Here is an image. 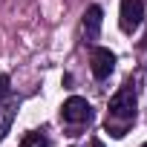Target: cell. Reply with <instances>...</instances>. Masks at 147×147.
I'll return each mask as SVG.
<instances>
[{
    "label": "cell",
    "mask_w": 147,
    "mask_h": 147,
    "mask_svg": "<svg viewBox=\"0 0 147 147\" xmlns=\"http://www.w3.org/2000/svg\"><path fill=\"white\" fill-rule=\"evenodd\" d=\"M15 115H18V101H9V104H0V141L6 138V133H9V127H12Z\"/></svg>",
    "instance_id": "cell-6"
},
{
    "label": "cell",
    "mask_w": 147,
    "mask_h": 147,
    "mask_svg": "<svg viewBox=\"0 0 147 147\" xmlns=\"http://www.w3.org/2000/svg\"><path fill=\"white\" fill-rule=\"evenodd\" d=\"M101 23H104V9H101V6H90V9L84 12V20H81V32H84V40H87V43L98 40Z\"/></svg>",
    "instance_id": "cell-5"
},
{
    "label": "cell",
    "mask_w": 147,
    "mask_h": 147,
    "mask_svg": "<svg viewBox=\"0 0 147 147\" xmlns=\"http://www.w3.org/2000/svg\"><path fill=\"white\" fill-rule=\"evenodd\" d=\"M141 147H147V141H144V144H141Z\"/></svg>",
    "instance_id": "cell-9"
},
{
    "label": "cell",
    "mask_w": 147,
    "mask_h": 147,
    "mask_svg": "<svg viewBox=\"0 0 147 147\" xmlns=\"http://www.w3.org/2000/svg\"><path fill=\"white\" fill-rule=\"evenodd\" d=\"M20 147H52V141H49L43 133L32 130V133H26V136L20 138Z\"/></svg>",
    "instance_id": "cell-7"
},
{
    "label": "cell",
    "mask_w": 147,
    "mask_h": 147,
    "mask_svg": "<svg viewBox=\"0 0 147 147\" xmlns=\"http://www.w3.org/2000/svg\"><path fill=\"white\" fill-rule=\"evenodd\" d=\"M12 81H9V75H0V98H6L9 92H12V87H9Z\"/></svg>",
    "instance_id": "cell-8"
},
{
    "label": "cell",
    "mask_w": 147,
    "mask_h": 147,
    "mask_svg": "<svg viewBox=\"0 0 147 147\" xmlns=\"http://www.w3.org/2000/svg\"><path fill=\"white\" fill-rule=\"evenodd\" d=\"M144 20V3L141 0H121V12H118V26L124 35H133Z\"/></svg>",
    "instance_id": "cell-3"
},
{
    "label": "cell",
    "mask_w": 147,
    "mask_h": 147,
    "mask_svg": "<svg viewBox=\"0 0 147 147\" xmlns=\"http://www.w3.org/2000/svg\"><path fill=\"white\" fill-rule=\"evenodd\" d=\"M61 118H63V124H90L92 121V104L81 95H72L63 101Z\"/></svg>",
    "instance_id": "cell-2"
},
{
    "label": "cell",
    "mask_w": 147,
    "mask_h": 147,
    "mask_svg": "<svg viewBox=\"0 0 147 147\" xmlns=\"http://www.w3.org/2000/svg\"><path fill=\"white\" fill-rule=\"evenodd\" d=\"M90 63H92V75H95L98 81H104V78L113 75V69H115V55H113L110 49H104V46H95Z\"/></svg>",
    "instance_id": "cell-4"
},
{
    "label": "cell",
    "mask_w": 147,
    "mask_h": 147,
    "mask_svg": "<svg viewBox=\"0 0 147 147\" xmlns=\"http://www.w3.org/2000/svg\"><path fill=\"white\" fill-rule=\"evenodd\" d=\"M136 121V84L124 81L121 90L110 98V113H107V133L121 138L127 127Z\"/></svg>",
    "instance_id": "cell-1"
}]
</instances>
